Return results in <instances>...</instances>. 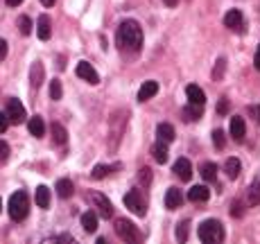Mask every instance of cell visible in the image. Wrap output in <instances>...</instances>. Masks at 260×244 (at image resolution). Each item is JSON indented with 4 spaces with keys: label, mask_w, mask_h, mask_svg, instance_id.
<instances>
[{
    "label": "cell",
    "mask_w": 260,
    "mask_h": 244,
    "mask_svg": "<svg viewBox=\"0 0 260 244\" xmlns=\"http://www.w3.org/2000/svg\"><path fill=\"white\" fill-rule=\"evenodd\" d=\"M116 41L120 45V50L125 52H138L143 48V30L136 21H122L120 27H118V34H116Z\"/></svg>",
    "instance_id": "1"
},
{
    "label": "cell",
    "mask_w": 260,
    "mask_h": 244,
    "mask_svg": "<svg viewBox=\"0 0 260 244\" xmlns=\"http://www.w3.org/2000/svg\"><path fill=\"white\" fill-rule=\"evenodd\" d=\"M7 208H9V217L14 219V222H23V219L27 217V212H30V197H27V192L25 190L14 192V195L9 197Z\"/></svg>",
    "instance_id": "2"
},
{
    "label": "cell",
    "mask_w": 260,
    "mask_h": 244,
    "mask_svg": "<svg viewBox=\"0 0 260 244\" xmlns=\"http://www.w3.org/2000/svg\"><path fill=\"white\" fill-rule=\"evenodd\" d=\"M197 235H199V240H202L204 244H219L224 240V226L217 219H206V222L199 226Z\"/></svg>",
    "instance_id": "3"
},
{
    "label": "cell",
    "mask_w": 260,
    "mask_h": 244,
    "mask_svg": "<svg viewBox=\"0 0 260 244\" xmlns=\"http://www.w3.org/2000/svg\"><path fill=\"white\" fill-rule=\"evenodd\" d=\"M113 228H116V235H118V238L125 240V242H140V240H143V235H140L138 226H136L133 222H129V219H125V217L116 219Z\"/></svg>",
    "instance_id": "4"
},
{
    "label": "cell",
    "mask_w": 260,
    "mask_h": 244,
    "mask_svg": "<svg viewBox=\"0 0 260 244\" xmlns=\"http://www.w3.org/2000/svg\"><path fill=\"white\" fill-rule=\"evenodd\" d=\"M125 206H127L133 215H138V217H143L145 212H147V202H145V197L140 190H129L127 195H125Z\"/></svg>",
    "instance_id": "5"
},
{
    "label": "cell",
    "mask_w": 260,
    "mask_h": 244,
    "mask_svg": "<svg viewBox=\"0 0 260 244\" xmlns=\"http://www.w3.org/2000/svg\"><path fill=\"white\" fill-rule=\"evenodd\" d=\"M127 127V113L125 111H116L111 118V136H113V143H111V149L118 147V140H120V133L125 131Z\"/></svg>",
    "instance_id": "6"
},
{
    "label": "cell",
    "mask_w": 260,
    "mask_h": 244,
    "mask_svg": "<svg viewBox=\"0 0 260 244\" xmlns=\"http://www.w3.org/2000/svg\"><path fill=\"white\" fill-rule=\"evenodd\" d=\"M7 118H9V122L11 124H23L25 122V106L21 104V102L16 100V97H11L9 102H7Z\"/></svg>",
    "instance_id": "7"
},
{
    "label": "cell",
    "mask_w": 260,
    "mask_h": 244,
    "mask_svg": "<svg viewBox=\"0 0 260 244\" xmlns=\"http://www.w3.org/2000/svg\"><path fill=\"white\" fill-rule=\"evenodd\" d=\"M90 202L97 206V210H100V215L104 219H109V217H113V203L106 199L102 192H90Z\"/></svg>",
    "instance_id": "8"
},
{
    "label": "cell",
    "mask_w": 260,
    "mask_h": 244,
    "mask_svg": "<svg viewBox=\"0 0 260 244\" xmlns=\"http://www.w3.org/2000/svg\"><path fill=\"white\" fill-rule=\"evenodd\" d=\"M75 73H77V77H82V80L88 81L90 86L100 84V75L95 73V68H93V66H90L88 61H80V64H77V70H75Z\"/></svg>",
    "instance_id": "9"
},
{
    "label": "cell",
    "mask_w": 260,
    "mask_h": 244,
    "mask_svg": "<svg viewBox=\"0 0 260 244\" xmlns=\"http://www.w3.org/2000/svg\"><path fill=\"white\" fill-rule=\"evenodd\" d=\"M224 25L228 27V30H233V32H244V18H242V11L238 9H231L224 16Z\"/></svg>",
    "instance_id": "10"
},
{
    "label": "cell",
    "mask_w": 260,
    "mask_h": 244,
    "mask_svg": "<svg viewBox=\"0 0 260 244\" xmlns=\"http://www.w3.org/2000/svg\"><path fill=\"white\" fill-rule=\"evenodd\" d=\"M228 133H231V138L233 140H242L244 133H247V122H244V118L240 116H233L231 118V124H228Z\"/></svg>",
    "instance_id": "11"
},
{
    "label": "cell",
    "mask_w": 260,
    "mask_h": 244,
    "mask_svg": "<svg viewBox=\"0 0 260 244\" xmlns=\"http://www.w3.org/2000/svg\"><path fill=\"white\" fill-rule=\"evenodd\" d=\"M181 203H183V195H181L179 188H168V192H165V208L176 210V208H181Z\"/></svg>",
    "instance_id": "12"
},
{
    "label": "cell",
    "mask_w": 260,
    "mask_h": 244,
    "mask_svg": "<svg viewBox=\"0 0 260 244\" xmlns=\"http://www.w3.org/2000/svg\"><path fill=\"white\" fill-rule=\"evenodd\" d=\"M50 34H52V23H50V16L48 14H41L37 21V37L41 41H48Z\"/></svg>",
    "instance_id": "13"
},
{
    "label": "cell",
    "mask_w": 260,
    "mask_h": 244,
    "mask_svg": "<svg viewBox=\"0 0 260 244\" xmlns=\"http://www.w3.org/2000/svg\"><path fill=\"white\" fill-rule=\"evenodd\" d=\"M172 172H174L181 181H190L192 179V165H190V161H188V159H179L174 163V167H172Z\"/></svg>",
    "instance_id": "14"
},
{
    "label": "cell",
    "mask_w": 260,
    "mask_h": 244,
    "mask_svg": "<svg viewBox=\"0 0 260 244\" xmlns=\"http://www.w3.org/2000/svg\"><path fill=\"white\" fill-rule=\"evenodd\" d=\"M186 97H188V102H190V104H199V106L206 104V93H204V90L199 88L197 84L186 86Z\"/></svg>",
    "instance_id": "15"
},
{
    "label": "cell",
    "mask_w": 260,
    "mask_h": 244,
    "mask_svg": "<svg viewBox=\"0 0 260 244\" xmlns=\"http://www.w3.org/2000/svg\"><path fill=\"white\" fill-rule=\"evenodd\" d=\"M159 93V81H154V80H149V81H145L143 86H140V90H138V102H147V100H152V97Z\"/></svg>",
    "instance_id": "16"
},
{
    "label": "cell",
    "mask_w": 260,
    "mask_h": 244,
    "mask_svg": "<svg viewBox=\"0 0 260 244\" xmlns=\"http://www.w3.org/2000/svg\"><path fill=\"white\" fill-rule=\"evenodd\" d=\"M208 197H211V190L206 186H192L188 190V199L192 203H202V202H208Z\"/></svg>",
    "instance_id": "17"
},
{
    "label": "cell",
    "mask_w": 260,
    "mask_h": 244,
    "mask_svg": "<svg viewBox=\"0 0 260 244\" xmlns=\"http://www.w3.org/2000/svg\"><path fill=\"white\" fill-rule=\"evenodd\" d=\"M156 136H159V140H163V143H172L174 140V127H172L170 122H161L159 127H156Z\"/></svg>",
    "instance_id": "18"
},
{
    "label": "cell",
    "mask_w": 260,
    "mask_h": 244,
    "mask_svg": "<svg viewBox=\"0 0 260 244\" xmlns=\"http://www.w3.org/2000/svg\"><path fill=\"white\" fill-rule=\"evenodd\" d=\"M181 118H183L186 122L199 120V118H202V106H199V104H190V102H188V106L181 109Z\"/></svg>",
    "instance_id": "19"
},
{
    "label": "cell",
    "mask_w": 260,
    "mask_h": 244,
    "mask_svg": "<svg viewBox=\"0 0 260 244\" xmlns=\"http://www.w3.org/2000/svg\"><path fill=\"white\" fill-rule=\"evenodd\" d=\"M54 190H57V195L61 197V199H68V197H73L75 192V186L70 179H59L57 186H54Z\"/></svg>",
    "instance_id": "20"
},
{
    "label": "cell",
    "mask_w": 260,
    "mask_h": 244,
    "mask_svg": "<svg viewBox=\"0 0 260 244\" xmlns=\"http://www.w3.org/2000/svg\"><path fill=\"white\" fill-rule=\"evenodd\" d=\"M27 129H30V133H32L34 138H43V133H45V124H43V118H39V116L30 118V122H27Z\"/></svg>",
    "instance_id": "21"
},
{
    "label": "cell",
    "mask_w": 260,
    "mask_h": 244,
    "mask_svg": "<svg viewBox=\"0 0 260 244\" xmlns=\"http://www.w3.org/2000/svg\"><path fill=\"white\" fill-rule=\"evenodd\" d=\"M82 228H84L86 233H95L97 231V215L93 210H88V212L82 215Z\"/></svg>",
    "instance_id": "22"
},
{
    "label": "cell",
    "mask_w": 260,
    "mask_h": 244,
    "mask_svg": "<svg viewBox=\"0 0 260 244\" xmlns=\"http://www.w3.org/2000/svg\"><path fill=\"white\" fill-rule=\"evenodd\" d=\"M30 81H32V88L37 90L43 81V64L41 61H34L32 68H30Z\"/></svg>",
    "instance_id": "23"
},
{
    "label": "cell",
    "mask_w": 260,
    "mask_h": 244,
    "mask_svg": "<svg viewBox=\"0 0 260 244\" xmlns=\"http://www.w3.org/2000/svg\"><path fill=\"white\" fill-rule=\"evenodd\" d=\"M152 154H154V161L156 163H168V159H170V156H168V143H163V140H159V143L154 145V147H152Z\"/></svg>",
    "instance_id": "24"
},
{
    "label": "cell",
    "mask_w": 260,
    "mask_h": 244,
    "mask_svg": "<svg viewBox=\"0 0 260 244\" xmlns=\"http://www.w3.org/2000/svg\"><path fill=\"white\" fill-rule=\"evenodd\" d=\"M50 131H52V140H54V143H57V145H66V140H68V131L64 129V124H59V122H52Z\"/></svg>",
    "instance_id": "25"
},
{
    "label": "cell",
    "mask_w": 260,
    "mask_h": 244,
    "mask_svg": "<svg viewBox=\"0 0 260 244\" xmlns=\"http://www.w3.org/2000/svg\"><path fill=\"white\" fill-rule=\"evenodd\" d=\"M34 202H37L39 208H48L50 206V190L45 186L37 188V195H34Z\"/></svg>",
    "instance_id": "26"
},
{
    "label": "cell",
    "mask_w": 260,
    "mask_h": 244,
    "mask_svg": "<svg viewBox=\"0 0 260 244\" xmlns=\"http://www.w3.org/2000/svg\"><path fill=\"white\" fill-rule=\"evenodd\" d=\"M240 167H242V165H240V161L235 159V156L233 159H226V163H224V172L228 174V179H238Z\"/></svg>",
    "instance_id": "27"
},
{
    "label": "cell",
    "mask_w": 260,
    "mask_h": 244,
    "mask_svg": "<svg viewBox=\"0 0 260 244\" xmlns=\"http://www.w3.org/2000/svg\"><path fill=\"white\" fill-rule=\"evenodd\" d=\"M202 176H204V181H215L217 179V165L215 163H204L202 165Z\"/></svg>",
    "instance_id": "28"
},
{
    "label": "cell",
    "mask_w": 260,
    "mask_h": 244,
    "mask_svg": "<svg viewBox=\"0 0 260 244\" xmlns=\"http://www.w3.org/2000/svg\"><path fill=\"white\" fill-rule=\"evenodd\" d=\"M249 206H258L260 203V179L258 181H254V186L249 188Z\"/></svg>",
    "instance_id": "29"
},
{
    "label": "cell",
    "mask_w": 260,
    "mask_h": 244,
    "mask_svg": "<svg viewBox=\"0 0 260 244\" xmlns=\"http://www.w3.org/2000/svg\"><path fill=\"white\" fill-rule=\"evenodd\" d=\"M61 95H64L61 81H59V80H52V81H50V100L57 102V100H61Z\"/></svg>",
    "instance_id": "30"
},
{
    "label": "cell",
    "mask_w": 260,
    "mask_h": 244,
    "mask_svg": "<svg viewBox=\"0 0 260 244\" xmlns=\"http://www.w3.org/2000/svg\"><path fill=\"white\" fill-rule=\"evenodd\" d=\"M118 167V165H116ZM111 165H95V167H93V172H90V176H93V179H104V176H109L111 174Z\"/></svg>",
    "instance_id": "31"
},
{
    "label": "cell",
    "mask_w": 260,
    "mask_h": 244,
    "mask_svg": "<svg viewBox=\"0 0 260 244\" xmlns=\"http://www.w3.org/2000/svg\"><path fill=\"white\" fill-rule=\"evenodd\" d=\"M224 70H226V59H217V64H215V68H213V80L219 81L224 77Z\"/></svg>",
    "instance_id": "32"
},
{
    "label": "cell",
    "mask_w": 260,
    "mask_h": 244,
    "mask_svg": "<svg viewBox=\"0 0 260 244\" xmlns=\"http://www.w3.org/2000/svg\"><path fill=\"white\" fill-rule=\"evenodd\" d=\"M188 231H190V222H181L179 226H176V240H179V242H186L188 240Z\"/></svg>",
    "instance_id": "33"
},
{
    "label": "cell",
    "mask_w": 260,
    "mask_h": 244,
    "mask_svg": "<svg viewBox=\"0 0 260 244\" xmlns=\"http://www.w3.org/2000/svg\"><path fill=\"white\" fill-rule=\"evenodd\" d=\"M18 30H21L23 37L32 34V21H30V16H21V18H18Z\"/></svg>",
    "instance_id": "34"
},
{
    "label": "cell",
    "mask_w": 260,
    "mask_h": 244,
    "mask_svg": "<svg viewBox=\"0 0 260 244\" xmlns=\"http://www.w3.org/2000/svg\"><path fill=\"white\" fill-rule=\"evenodd\" d=\"M213 143H215L217 149H224V145H226V133H224L222 129H215V131H213Z\"/></svg>",
    "instance_id": "35"
},
{
    "label": "cell",
    "mask_w": 260,
    "mask_h": 244,
    "mask_svg": "<svg viewBox=\"0 0 260 244\" xmlns=\"http://www.w3.org/2000/svg\"><path fill=\"white\" fill-rule=\"evenodd\" d=\"M138 181L143 183V186H149V183H152V170H149V167H140L138 170Z\"/></svg>",
    "instance_id": "36"
},
{
    "label": "cell",
    "mask_w": 260,
    "mask_h": 244,
    "mask_svg": "<svg viewBox=\"0 0 260 244\" xmlns=\"http://www.w3.org/2000/svg\"><path fill=\"white\" fill-rule=\"evenodd\" d=\"M7 159H9V145L5 140H0V163H5Z\"/></svg>",
    "instance_id": "37"
},
{
    "label": "cell",
    "mask_w": 260,
    "mask_h": 244,
    "mask_svg": "<svg viewBox=\"0 0 260 244\" xmlns=\"http://www.w3.org/2000/svg\"><path fill=\"white\" fill-rule=\"evenodd\" d=\"M231 215H233V217H242V215H244L242 203H240V202H233V203H231Z\"/></svg>",
    "instance_id": "38"
},
{
    "label": "cell",
    "mask_w": 260,
    "mask_h": 244,
    "mask_svg": "<svg viewBox=\"0 0 260 244\" xmlns=\"http://www.w3.org/2000/svg\"><path fill=\"white\" fill-rule=\"evenodd\" d=\"M217 113H219V116H226V113H228V100H226V97H222V100H219Z\"/></svg>",
    "instance_id": "39"
},
{
    "label": "cell",
    "mask_w": 260,
    "mask_h": 244,
    "mask_svg": "<svg viewBox=\"0 0 260 244\" xmlns=\"http://www.w3.org/2000/svg\"><path fill=\"white\" fill-rule=\"evenodd\" d=\"M7 127H9V118H7V113H0V133H5Z\"/></svg>",
    "instance_id": "40"
},
{
    "label": "cell",
    "mask_w": 260,
    "mask_h": 244,
    "mask_svg": "<svg viewBox=\"0 0 260 244\" xmlns=\"http://www.w3.org/2000/svg\"><path fill=\"white\" fill-rule=\"evenodd\" d=\"M7 57V41L5 39H0V61Z\"/></svg>",
    "instance_id": "41"
},
{
    "label": "cell",
    "mask_w": 260,
    "mask_h": 244,
    "mask_svg": "<svg viewBox=\"0 0 260 244\" xmlns=\"http://www.w3.org/2000/svg\"><path fill=\"white\" fill-rule=\"evenodd\" d=\"M254 66H256V70L260 73V43H258V50H256V59H254Z\"/></svg>",
    "instance_id": "42"
},
{
    "label": "cell",
    "mask_w": 260,
    "mask_h": 244,
    "mask_svg": "<svg viewBox=\"0 0 260 244\" xmlns=\"http://www.w3.org/2000/svg\"><path fill=\"white\" fill-rule=\"evenodd\" d=\"M21 2H23V0H7V5H9V7H18Z\"/></svg>",
    "instance_id": "43"
},
{
    "label": "cell",
    "mask_w": 260,
    "mask_h": 244,
    "mask_svg": "<svg viewBox=\"0 0 260 244\" xmlns=\"http://www.w3.org/2000/svg\"><path fill=\"white\" fill-rule=\"evenodd\" d=\"M163 2H165L168 7H176V2H179V0H163Z\"/></svg>",
    "instance_id": "44"
},
{
    "label": "cell",
    "mask_w": 260,
    "mask_h": 244,
    "mask_svg": "<svg viewBox=\"0 0 260 244\" xmlns=\"http://www.w3.org/2000/svg\"><path fill=\"white\" fill-rule=\"evenodd\" d=\"M41 5H43V7H52L54 0H41Z\"/></svg>",
    "instance_id": "45"
},
{
    "label": "cell",
    "mask_w": 260,
    "mask_h": 244,
    "mask_svg": "<svg viewBox=\"0 0 260 244\" xmlns=\"http://www.w3.org/2000/svg\"><path fill=\"white\" fill-rule=\"evenodd\" d=\"M254 111H256V116H258V122H260V104L254 106Z\"/></svg>",
    "instance_id": "46"
},
{
    "label": "cell",
    "mask_w": 260,
    "mask_h": 244,
    "mask_svg": "<svg viewBox=\"0 0 260 244\" xmlns=\"http://www.w3.org/2000/svg\"><path fill=\"white\" fill-rule=\"evenodd\" d=\"M0 210H2V199H0Z\"/></svg>",
    "instance_id": "47"
}]
</instances>
